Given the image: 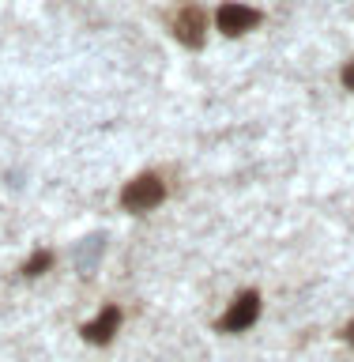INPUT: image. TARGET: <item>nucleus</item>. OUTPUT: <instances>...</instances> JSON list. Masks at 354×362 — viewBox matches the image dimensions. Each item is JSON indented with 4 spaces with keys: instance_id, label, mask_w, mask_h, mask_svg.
Segmentation results:
<instances>
[{
    "instance_id": "obj_1",
    "label": "nucleus",
    "mask_w": 354,
    "mask_h": 362,
    "mask_svg": "<svg viewBox=\"0 0 354 362\" xmlns=\"http://www.w3.org/2000/svg\"><path fill=\"white\" fill-rule=\"evenodd\" d=\"M163 197H166V189H163V181H158L155 174H143V177H136V181H129L124 185V192H121V204H124V211H151V208H158L163 204Z\"/></svg>"
},
{
    "instance_id": "obj_2",
    "label": "nucleus",
    "mask_w": 354,
    "mask_h": 362,
    "mask_svg": "<svg viewBox=\"0 0 354 362\" xmlns=\"http://www.w3.org/2000/svg\"><path fill=\"white\" fill-rule=\"evenodd\" d=\"M256 317H260V294H256V291H245L242 298L230 305V313L223 317L219 328H223V332H245V328L253 325Z\"/></svg>"
},
{
    "instance_id": "obj_3",
    "label": "nucleus",
    "mask_w": 354,
    "mask_h": 362,
    "mask_svg": "<svg viewBox=\"0 0 354 362\" xmlns=\"http://www.w3.org/2000/svg\"><path fill=\"white\" fill-rule=\"evenodd\" d=\"M215 23H219L223 34H245V30H253L260 23V11L245 8V4H223L219 16H215Z\"/></svg>"
},
{
    "instance_id": "obj_4",
    "label": "nucleus",
    "mask_w": 354,
    "mask_h": 362,
    "mask_svg": "<svg viewBox=\"0 0 354 362\" xmlns=\"http://www.w3.org/2000/svg\"><path fill=\"white\" fill-rule=\"evenodd\" d=\"M117 325H121V310L110 305V310H102L90 325H83V339H90V344H110L113 332H117Z\"/></svg>"
},
{
    "instance_id": "obj_5",
    "label": "nucleus",
    "mask_w": 354,
    "mask_h": 362,
    "mask_svg": "<svg viewBox=\"0 0 354 362\" xmlns=\"http://www.w3.org/2000/svg\"><path fill=\"white\" fill-rule=\"evenodd\" d=\"M200 30H203V16H200L196 8H185V11L174 19V34H177L185 45H192V49H200V42H203Z\"/></svg>"
},
{
    "instance_id": "obj_6",
    "label": "nucleus",
    "mask_w": 354,
    "mask_h": 362,
    "mask_svg": "<svg viewBox=\"0 0 354 362\" xmlns=\"http://www.w3.org/2000/svg\"><path fill=\"white\" fill-rule=\"evenodd\" d=\"M98 253H102V238H90V253H87V245H83V249H79V257H76L79 272H90V268H95Z\"/></svg>"
},
{
    "instance_id": "obj_7",
    "label": "nucleus",
    "mask_w": 354,
    "mask_h": 362,
    "mask_svg": "<svg viewBox=\"0 0 354 362\" xmlns=\"http://www.w3.org/2000/svg\"><path fill=\"white\" fill-rule=\"evenodd\" d=\"M49 260H53L49 253H38V257H34V260H30V264L23 268V272H27V276H42V272L49 268Z\"/></svg>"
},
{
    "instance_id": "obj_8",
    "label": "nucleus",
    "mask_w": 354,
    "mask_h": 362,
    "mask_svg": "<svg viewBox=\"0 0 354 362\" xmlns=\"http://www.w3.org/2000/svg\"><path fill=\"white\" fill-rule=\"evenodd\" d=\"M343 87H347V90H354V61L343 68Z\"/></svg>"
},
{
    "instance_id": "obj_9",
    "label": "nucleus",
    "mask_w": 354,
    "mask_h": 362,
    "mask_svg": "<svg viewBox=\"0 0 354 362\" xmlns=\"http://www.w3.org/2000/svg\"><path fill=\"white\" fill-rule=\"evenodd\" d=\"M347 339H350V344H354V325H347Z\"/></svg>"
}]
</instances>
